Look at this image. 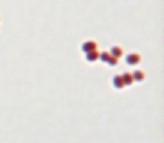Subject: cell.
Returning <instances> with one entry per match:
<instances>
[{"mask_svg":"<svg viewBox=\"0 0 164 143\" xmlns=\"http://www.w3.org/2000/svg\"><path fill=\"white\" fill-rule=\"evenodd\" d=\"M121 78H123V81H124V85H132L133 84V76H132V73H128V72H125L124 75L121 76Z\"/></svg>","mask_w":164,"mask_h":143,"instance_id":"cell-5","label":"cell"},{"mask_svg":"<svg viewBox=\"0 0 164 143\" xmlns=\"http://www.w3.org/2000/svg\"><path fill=\"white\" fill-rule=\"evenodd\" d=\"M112 84H114V86H115L117 89H121V88L125 86L121 76H115L114 77V79H112Z\"/></svg>","mask_w":164,"mask_h":143,"instance_id":"cell-3","label":"cell"},{"mask_svg":"<svg viewBox=\"0 0 164 143\" xmlns=\"http://www.w3.org/2000/svg\"><path fill=\"white\" fill-rule=\"evenodd\" d=\"M111 55L115 58H120L123 55V50L120 49L119 46H114L111 49Z\"/></svg>","mask_w":164,"mask_h":143,"instance_id":"cell-7","label":"cell"},{"mask_svg":"<svg viewBox=\"0 0 164 143\" xmlns=\"http://www.w3.org/2000/svg\"><path fill=\"white\" fill-rule=\"evenodd\" d=\"M85 58H87V60H88L89 62H93L97 59H99V53L97 52V50H93V51H90V52L87 53Z\"/></svg>","mask_w":164,"mask_h":143,"instance_id":"cell-4","label":"cell"},{"mask_svg":"<svg viewBox=\"0 0 164 143\" xmlns=\"http://www.w3.org/2000/svg\"><path fill=\"white\" fill-rule=\"evenodd\" d=\"M107 62L109 63V65H116V64L118 63V58H115V56L110 55V56H109V59L107 60Z\"/></svg>","mask_w":164,"mask_h":143,"instance_id":"cell-8","label":"cell"},{"mask_svg":"<svg viewBox=\"0 0 164 143\" xmlns=\"http://www.w3.org/2000/svg\"><path fill=\"white\" fill-rule=\"evenodd\" d=\"M141 61V56H139V54L137 53H130L127 55V58H126V62L130 64V65H135V64H137L138 62Z\"/></svg>","mask_w":164,"mask_h":143,"instance_id":"cell-1","label":"cell"},{"mask_svg":"<svg viewBox=\"0 0 164 143\" xmlns=\"http://www.w3.org/2000/svg\"><path fill=\"white\" fill-rule=\"evenodd\" d=\"M93 50H97V43L93 42V41H88L82 45V51H84L85 53H88L90 51H93Z\"/></svg>","mask_w":164,"mask_h":143,"instance_id":"cell-2","label":"cell"},{"mask_svg":"<svg viewBox=\"0 0 164 143\" xmlns=\"http://www.w3.org/2000/svg\"><path fill=\"white\" fill-rule=\"evenodd\" d=\"M109 56H110V53H108V52H102L101 54H99V58L101 59V61H103V62H107Z\"/></svg>","mask_w":164,"mask_h":143,"instance_id":"cell-9","label":"cell"},{"mask_svg":"<svg viewBox=\"0 0 164 143\" xmlns=\"http://www.w3.org/2000/svg\"><path fill=\"white\" fill-rule=\"evenodd\" d=\"M132 76H133V79L135 81H142V80H144V78H145L144 72L141 71V70H136Z\"/></svg>","mask_w":164,"mask_h":143,"instance_id":"cell-6","label":"cell"}]
</instances>
